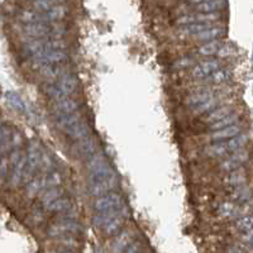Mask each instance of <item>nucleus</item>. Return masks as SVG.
<instances>
[{"label":"nucleus","mask_w":253,"mask_h":253,"mask_svg":"<svg viewBox=\"0 0 253 253\" xmlns=\"http://www.w3.org/2000/svg\"><path fill=\"white\" fill-rule=\"evenodd\" d=\"M89 191L92 196H103L117 186V177L114 171L100 153L94 155L89 161Z\"/></svg>","instance_id":"1"},{"label":"nucleus","mask_w":253,"mask_h":253,"mask_svg":"<svg viewBox=\"0 0 253 253\" xmlns=\"http://www.w3.org/2000/svg\"><path fill=\"white\" fill-rule=\"evenodd\" d=\"M225 96V91L215 86H200L190 92L186 104L194 113H209L218 107L220 100Z\"/></svg>","instance_id":"2"},{"label":"nucleus","mask_w":253,"mask_h":253,"mask_svg":"<svg viewBox=\"0 0 253 253\" xmlns=\"http://www.w3.org/2000/svg\"><path fill=\"white\" fill-rule=\"evenodd\" d=\"M55 121L57 126L66 133V135L76 141H81L84 138L89 137V129L85 124L84 119L81 118L78 113H71V114H55Z\"/></svg>","instance_id":"3"},{"label":"nucleus","mask_w":253,"mask_h":253,"mask_svg":"<svg viewBox=\"0 0 253 253\" xmlns=\"http://www.w3.org/2000/svg\"><path fill=\"white\" fill-rule=\"evenodd\" d=\"M126 214H128V210L126 207L123 209L113 210V211H107V213H98L94 216L92 221L99 229L103 230L104 233L112 236L121 229L126 218Z\"/></svg>","instance_id":"4"},{"label":"nucleus","mask_w":253,"mask_h":253,"mask_svg":"<svg viewBox=\"0 0 253 253\" xmlns=\"http://www.w3.org/2000/svg\"><path fill=\"white\" fill-rule=\"evenodd\" d=\"M79 86V80L72 74H63L62 76L51 83L46 87V92L49 98L53 100H60L62 98H70V95L74 94Z\"/></svg>","instance_id":"5"},{"label":"nucleus","mask_w":253,"mask_h":253,"mask_svg":"<svg viewBox=\"0 0 253 253\" xmlns=\"http://www.w3.org/2000/svg\"><path fill=\"white\" fill-rule=\"evenodd\" d=\"M246 141H247V138L243 134H241L232 139H227V141L214 142L213 144H210L205 148V152L210 157H228L236 151L242 150Z\"/></svg>","instance_id":"6"},{"label":"nucleus","mask_w":253,"mask_h":253,"mask_svg":"<svg viewBox=\"0 0 253 253\" xmlns=\"http://www.w3.org/2000/svg\"><path fill=\"white\" fill-rule=\"evenodd\" d=\"M123 208H126L124 199L117 193H108L103 196H99L94 202V209L96 213H107Z\"/></svg>","instance_id":"7"},{"label":"nucleus","mask_w":253,"mask_h":253,"mask_svg":"<svg viewBox=\"0 0 253 253\" xmlns=\"http://www.w3.org/2000/svg\"><path fill=\"white\" fill-rule=\"evenodd\" d=\"M221 18L220 13H200L194 12L190 14H182L176 19L178 27L190 26V24H205L215 23Z\"/></svg>","instance_id":"8"},{"label":"nucleus","mask_w":253,"mask_h":253,"mask_svg":"<svg viewBox=\"0 0 253 253\" xmlns=\"http://www.w3.org/2000/svg\"><path fill=\"white\" fill-rule=\"evenodd\" d=\"M80 224L74 220H70V219L55 221L53 224L49 225L48 230H47L48 236L52 237V238H60V237L65 236H75V234L80 233Z\"/></svg>","instance_id":"9"},{"label":"nucleus","mask_w":253,"mask_h":253,"mask_svg":"<svg viewBox=\"0 0 253 253\" xmlns=\"http://www.w3.org/2000/svg\"><path fill=\"white\" fill-rule=\"evenodd\" d=\"M198 55L204 56V57H228L230 55V48L225 43H223L220 40H214L205 42L198 48Z\"/></svg>","instance_id":"10"},{"label":"nucleus","mask_w":253,"mask_h":253,"mask_svg":"<svg viewBox=\"0 0 253 253\" xmlns=\"http://www.w3.org/2000/svg\"><path fill=\"white\" fill-rule=\"evenodd\" d=\"M221 69V63L219 60L215 58H209V60H205L203 62H199L198 65L193 67V71H191V75L193 78H195L196 80L202 81L204 79L209 78L210 75H213L214 72L219 71Z\"/></svg>","instance_id":"11"},{"label":"nucleus","mask_w":253,"mask_h":253,"mask_svg":"<svg viewBox=\"0 0 253 253\" xmlns=\"http://www.w3.org/2000/svg\"><path fill=\"white\" fill-rule=\"evenodd\" d=\"M247 152L242 148V150L236 151V152H233L232 155L228 156L224 161L221 162L220 167L225 171H236L238 170L239 167H241V165L247 160Z\"/></svg>","instance_id":"12"},{"label":"nucleus","mask_w":253,"mask_h":253,"mask_svg":"<svg viewBox=\"0 0 253 253\" xmlns=\"http://www.w3.org/2000/svg\"><path fill=\"white\" fill-rule=\"evenodd\" d=\"M242 134V128L238 123L233 124V126H225V128H221V129L214 130L213 134H211V141L219 142V141H227V139H232L234 137H238Z\"/></svg>","instance_id":"13"},{"label":"nucleus","mask_w":253,"mask_h":253,"mask_svg":"<svg viewBox=\"0 0 253 253\" xmlns=\"http://www.w3.org/2000/svg\"><path fill=\"white\" fill-rule=\"evenodd\" d=\"M79 103L72 100L71 98H62L60 100H56L53 104V113L55 114H71L76 113L79 109Z\"/></svg>","instance_id":"14"},{"label":"nucleus","mask_w":253,"mask_h":253,"mask_svg":"<svg viewBox=\"0 0 253 253\" xmlns=\"http://www.w3.org/2000/svg\"><path fill=\"white\" fill-rule=\"evenodd\" d=\"M232 113H234V109L230 105H223V107H216L215 109H213L211 112L208 113V115L204 118V121L207 123H210V126L214 123H218L221 119L227 118L228 115H230Z\"/></svg>","instance_id":"15"},{"label":"nucleus","mask_w":253,"mask_h":253,"mask_svg":"<svg viewBox=\"0 0 253 253\" xmlns=\"http://www.w3.org/2000/svg\"><path fill=\"white\" fill-rule=\"evenodd\" d=\"M225 31L221 27H216V26H211L209 27L205 31L200 32L199 35H196L195 37H193L194 40L200 41V42H209V41H214V40H220L223 36H224Z\"/></svg>","instance_id":"16"},{"label":"nucleus","mask_w":253,"mask_h":253,"mask_svg":"<svg viewBox=\"0 0 253 253\" xmlns=\"http://www.w3.org/2000/svg\"><path fill=\"white\" fill-rule=\"evenodd\" d=\"M194 12L200 13H219L223 10L225 6V0H209L205 3L198 4V5H191Z\"/></svg>","instance_id":"17"},{"label":"nucleus","mask_w":253,"mask_h":253,"mask_svg":"<svg viewBox=\"0 0 253 253\" xmlns=\"http://www.w3.org/2000/svg\"><path fill=\"white\" fill-rule=\"evenodd\" d=\"M40 198H41V203H42L43 208L46 209L49 204H52L53 202H56V200H58L60 198H62V190L60 189V186L52 187V189L46 190V191H44Z\"/></svg>","instance_id":"18"},{"label":"nucleus","mask_w":253,"mask_h":253,"mask_svg":"<svg viewBox=\"0 0 253 253\" xmlns=\"http://www.w3.org/2000/svg\"><path fill=\"white\" fill-rule=\"evenodd\" d=\"M130 239H132V237H130V234L128 233V232H124V233L119 234V236L115 238L114 243H113V252L123 253L128 246L132 245V243H130Z\"/></svg>","instance_id":"19"},{"label":"nucleus","mask_w":253,"mask_h":253,"mask_svg":"<svg viewBox=\"0 0 253 253\" xmlns=\"http://www.w3.org/2000/svg\"><path fill=\"white\" fill-rule=\"evenodd\" d=\"M71 209V203L67 200V199L60 198L58 200L53 202L52 204H49L48 207L46 208V210H49V211H55V213H61V211H66V210Z\"/></svg>","instance_id":"20"},{"label":"nucleus","mask_w":253,"mask_h":253,"mask_svg":"<svg viewBox=\"0 0 253 253\" xmlns=\"http://www.w3.org/2000/svg\"><path fill=\"white\" fill-rule=\"evenodd\" d=\"M238 114H237L236 112L232 113L230 115H228L227 118L221 119L220 122H218V123H214L210 126V128L214 130H218V129H221V128H225V126H233V124H237L238 123Z\"/></svg>","instance_id":"21"},{"label":"nucleus","mask_w":253,"mask_h":253,"mask_svg":"<svg viewBox=\"0 0 253 253\" xmlns=\"http://www.w3.org/2000/svg\"><path fill=\"white\" fill-rule=\"evenodd\" d=\"M237 228L241 230L242 233H248V232H252L253 230V216L248 215V216H243V218L239 219L237 221Z\"/></svg>","instance_id":"22"},{"label":"nucleus","mask_w":253,"mask_h":253,"mask_svg":"<svg viewBox=\"0 0 253 253\" xmlns=\"http://www.w3.org/2000/svg\"><path fill=\"white\" fill-rule=\"evenodd\" d=\"M193 63H194V61L191 60V58L184 57V58H181V60L176 61L175 67H176V69H186V67L191 66Z\"/></svg>","instance_id":"23"},{"label":"nucleus","mask_w":253,"mask_h":253,"mask_svg":"<svg viewBox=\"0 0 253 253\" xmlns=\"http://www.w3.org/2000/svg\"><path fill=\"white\" fill-rule=\"evenodd\" d=\"M46 253H74V251L69 250V248L65 247H55V248H49V250L46 251Z\"/></svg>","instance_id":"24"},{"label":"nucleus","mask_w":253,"mask_h":253,"mask_svg":"<svg viewBox=\"0 0 253 253\" xmlns=\"http://www.w3.org/2000/svg\"><path fill=\"white\" fill-rule=\"evenodd\" d=\"M123 253H141V247L138 243H132L126 247V250Z\"/></svg>","instance_id":"25"},{"label":"nucleus","mask_w":253,"mask_h":253,"mask_svg":"<svg viewBox=\"0 0 253 253\" xmlns=\"http://www.w3.org/2000/svg\"><path fill=\"white\" fill-rule=\"evenodd\" d=\"M243 238H245L246 242H248V243L253 245V230L252 232H248V233L243 234Z\"/></svg>","instance_id":"26"},{"label":"nucleus","mask_w":253,"mask_h":253,"mask_svg":"<svg viewBox=\"0 0 253 253\" xmlns=\"http://www.w3.org/2000/svg\"><path fill=\"white\" fill-rule=\"evenodd\" d=\"M191 5H198V4L205 3V1H209V0H187Z\"/></svg>","instance_id":"27"},{"label":"nucleus","mask_w":253,"mask_h":253,"mask_svg":"<svg viewBox=\"0 0 253 253\" xmlns=\"http://www.w3.org/2000/svg\"><path fill=\"white\" fill-rule=\"evenodd\" d=\"M229 253H242V252L238 250V248H230Z\"/></svg>","instance_id":"28"}]
</instances>
